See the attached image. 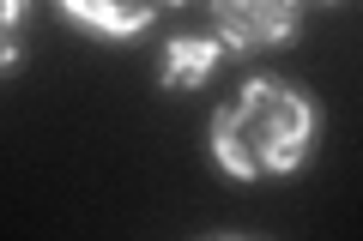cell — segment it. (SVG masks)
Instances as JSON below:
<instances>
[{
  "label": "cell",
  "mask_w": 363,
  "mask_h": 241,
  "mask_svg": "<svg viewBox=\"0 0 363 241\" xmlns=\"http://www.w3.org/2000/svg\"><path fill=\"white\" fill-rule=\"evenodd\" d=\"M182 0H61V13L73 18L79 30H91V37H140L145 25H157L164 13H176Z\"/></svg>",
  "instance_id": "obj_3"
},
{
  "label": "cell",
  "mask_w": 363,
  "mask_h": 241,
  "mask_svg": "<svg viewBox=\"0 0 363 241\" xmlns=\"http://www.w3.org/2000/svg\"><path fill=\"white\" fill-rule=\"evenodd\" d=\"M303 25V0H212V37L230 54H260L291 42Z\"/></svg>",
  "instance_id": "obj_2"
},
{
  "label": "cell",
  "mask_w": 363,
  "mask_h": 241,
  "mask_svg": "<svg viewBox=\"0 0 363 241\" xmlns=\"http://www.w3.org/2000/svg\"><path fill=\"white\" fill-rule=\"evenodd\" d=\"M30 18V0H0V61L6 66H18V25Z\"/></svg>",
  "instance_id": "obj_5"
},
{
  "label": "cell",
  "mask_w": 363,
  "mask_h": 241,
  "mask_svg": "<svg viewBox=\"0 0 363 241\" xmlns=\"http://www.w3.org/2000/svg\"><path fill=\"white\" fill-rule=\"evenodd\" d=\"M315 6H339V0H315Z\"/></svg>",
  "instance_id": "obj_6"
},
{
  "label": "cell",
  "mask_w": 363,
  "mask_h": 241,
  "mask_svg": "<svg viewBox=\"0 0 363 241\" xmlns=\"http://www.w3.org/2000/svg\"><path fill=\"white\" fill-rule=\"evenodd\" d=\"M321 139V102L291 78H248L212 114V163L236 181L291 175Z\"/></svg>",
  "instance_id": "obj_1"
},
{
  "label": "cell",
  "mask_w": 363,
  "mask_h": 241,
  "mask_svg": "<svg viewBox=\"0 0 363 241\" xmlns=\"http://www.w3.org/2000/svg\"><path fill=\"white\" fill-rule=\"evenodd\" d=\"M224 61H230V49L218 37H169L164 61H157V78H164V90H200Z\"/></svg>",
  "instance_id": "obj_4"
}]
</instances>
